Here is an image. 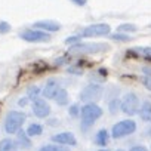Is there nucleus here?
<instances>
[{
  "mask_svg": "<svg viewBox=\"0 0 151 151\" xmlns=\"http://www.w3.org/2000/svg\"><path fill=\"white\" fill-rule=\"evenodd\" d=\"M55 102L58 104V105H67L68 104V92L65 91V89H59L58 92H56V95H55Z\"/></svg>",
  "mask_w": 151,
  "mask_h": 151,
  "instance_id": "nucleus-18",
  "label": "nucleus"
},
{
  "mask_svg": "<svg viewBox=\"0 0 151 151\" xmlns=\"http://www.w3.org/2000/svg\"><path fill=\"white\" fill-rule=\"evenodd\" d=\"M17 142H18L19 147H22V148H30V147H31V138H30L24 130H18V132H17Z\"/></svg>",
  "mask_w": 151,
  "mask_h": 151,
  "instance_id": "nucleus-14",
  "label": "nucleus"
},
{
  "mask_svg": "<svg viewBox=\"0 0 151 151\" xmlns=\"http://www.w3.org/2000/svg\"><path fill=\"white\" fill-rule=\"evenodd\" d=\"M33 114H34L36 117H39V119H46V117H49V114H50V107H49V104H47L45 99H42V98L34 99V101H33Z\"/></svg>",
  "mask_w": 151,
  "mask_h": 151,
  "instance_id": "nucleus-9",
  "label": "nucleus"
},
{
  "mask_svg": "<svg viewBox=\"0 0 151 151\" xmlns=\"http://www.w3.org/2000/svg\"><path fill=\"white\" fill-rule=\"evenodd\" d=\"M58 91H59V83H58V80H56V79H49V80L46 82V86L43 88L42 93H43L45 98L53 99Z\"/></svg>",
  "mask_w": 151,
  "mask_h": 151,
  "instance_id": "nucleus-12",
  "label": "nucleus"
},
{
  "mask_svg": "<svg viewBox=\"0 0 151 151\" xmlns=\"http://www.w3.org/2000/svg\"><path fill=\"white\" fill-rule=\"evenodd\" d=\"M120 108L127 116L138 114V111H139V98H138V95L133 93V92L126 93L123 101H122V104H120Z\"/></svg>",
  "mask_w": 151,
  "mask_h": 151,
  "instance_id": "nucleus-5",
  "label": "nucleus"
},
{
  "mask_svg": "<svg viewBox=\"0 0 151 151\" xmlns=\"http://www.w3.org/2000/svg\"><path fill=\"white\" fill-rule=\"evenodd\" d=\"M11 31V24L6 21H0V34H6Z\"/></svg>",
  "mask_w": 151,
  "mask_h": 151,
  "instance_id": "nucleus-23",
  "label": "nucleus"
},
{
  "mask_svg": "<svg viewBox=\"0 0 151 151\" xmlns=\"http://www.w3.org/2000/svg\"><path fill=\"white\" fill-rule=\"evenodd\" d=\"M19 37L22 39V40H25V42H28V43H47L49 40H50V36L47 34V33H45V31H40V30H31V28H27V30H24L21 34H19Z\"/></svg>",
  "mask_w": 151,
  "mask_h": 151,
  "instance_id": "nucleus-6",
  "label": "nucleus"
},
{
  "mask_svg": "<svg viewBox=\"0 0 151 151\" xmlns=\"http://www.w3.org/2000/svg\"><path fill=\"white\" fill-rule=\"evenodd\" d=\"M141 119L147 123H151V102L150 101H145L142 105H141V110L138 111Z\"/></svg>",
  "mask_w": 151,
  "mask_h": 151,
  "instance_id": "nucleus-13",
  "label": "nucleus"
},
{
  "mask_svg": "<svg viewBox=\"0 0 151 151\" xmlns=\"http://www.w3.org/2000/svg\"><path fill=\"white\" fill-rule=\"evenodd\" d=\"M36 30L45 31V33H53V31H59L61 30V24L52 19H43V21H37L33 25Z\"/></svg>",
  "mask_w": 151,
  "mask_h": 151,
  "instance_id": "nucleus-11",
  "label": "nucleus"
},
{
  "mask_svg": "<svg viewBox=\"0 0 151 151\" xmlns=\"http://www.w3.org/2000/svg\"><path fill=\"white\" fill-rule=\"evenodd\" d=\"M111 39H113V40H116V42H129V40H132L129 34H123V33L111 34Z\"/></svg>",
  "mask_w": 151,
  "mask_h": 151,
  "instance_id": "nucleus-22",
  "label": "nucleus"
},
{
  "mask_svg": "<svg viewBox=\"0 0 151 151\" xmlns=\"http://www.w3.org/2000/svg\"><path fill=\"white\" fill-rule=\"evenodd\" d=\"M119 108V101L117 99H114V101H111L110 102V113L111 114H116V110Z\"/></svg>",
  "mask_w": 151,
  "mask_h": 151,
  "instance_id": "nucleus-26",
  "label": "nucleus"
},
{
  "mask_svg": "<svg viewBox=\"0 0 151 151\" xmlns=\"http://www.w3.org/2000/svg\"><path fill=\"white\" fill-rule=\"evenodd\" d=\"M99 151H108V150H99Z\"/></svg>",
  "mask_w": 151,
  "mask_h": 151,
  "instance_id": "nucleus-32",
  "label": "nucleus"
},
{
  "mask_svg": "<svg viewBox=\"0 0 151 151\" xmlns=\"http://www.w3.org/2000/svg\"><path fill=\"white\" fill-rule=\"evenodd\" d=\"M117 151H123V150H117Z\"/></svg>",
  "mask_w": 151,
  "mask_h": 151,
  "instance_id": "nucleus-33",
  "label": "nucleus"
},
{
  "mask_svg": "<svg viewBox=\"0 0 151 151\" xmlns=\"http://www.w3.org/2000/svg\"><path fill=\"white\" fill-rule=\"evenodd\" d=\"M25 114L22 111H9L5 117V130L9 135L17 133L18 130H21L22 124L25 123Z\"/></svg>",
  "mask_w": 151,
  "mask_h": 151,
  "instance_id": "nucleus-1",
  "label": "nucleus"
},
{
  "mask_svg": "<svg viewBox=\"0 0 151 151\" xmlns=\"http://www.w3.org/2000/svg\"><path fill=\"white\" fill-rule=\"evenodd\" d=\"M102 92H104V89H102L101 85H98V83H91V85H88V86L80 92V99H82L83 102H86V104H93L95 101L101 99Z\"/></svg>",
  "mask_w": 151,
  "mask_h": 151,
  "instance_id": "nucleus-4",
  "label": "nucleus"
},
{
  "mask_svg": "<svg viewBox=\"0 0 151 151\" xmlns=\"http://www.w3.org/2000/svg\"><path fill=\"white\" fill-rule=\"evenodd\" d=\"M108 139H110V135L105 129H101L96 135H95V142L98 147H105L108 144Z\"/></svg>",
  "mask_w": 151,
  "mask_h": 151,
  "instance_id": "nucleus-16",
  "label": "nucleus"
},
{
  "mask_svg": "<svg viewBox=\"0 0 151 151\" xmlns=\"http://www.w3.org/2000/svg\"><path fill=\"white\" fill-rule=\"evenodd\" d=\"M25 133H27L30 138H33V136H40V135L43 133V126L39 124V123H31V124L28 126V129L25 130Z\"/></svg>",
  "mask_w": 151,
  "mask_h": 151,
  "instance_id": "nucleus-17",
  "label": "nucleus"
},
{
  "mask_svg": "<svg viewBox=\"0 0 151 151\" xmlns=\"http://www.w3.org/2000/svg\"><path fill=\"white\" fill-rule=\"evenodd\" d=\"M76 42H79V37L77 36H71V37L65 39V45H71V43H76Z\"/></svg>",
  "mask_w": 151,
  "mask_h": 151,
  "instance_id": "nucleus-27",
  "label": "nucleus"
},
{
  "mask_svg": "<svg viewBox=\"0 0 151 151\" xmlns=\"http://www.w3.org/2000/svg\"><path fill=\"white\" fill-rule=\"evenodd\" d=\"M148 135H150V136H151V129H150V130H148Z\"/></svg>",
  "mask_w": 151,
  "mask_h": 151,
  "instance_id": "nucleus-31",
  "label": "nucleus"
},
{
  "mask_svg": "<svg viewBox=\"0 0 151 151\" xmlns=\"http://www.w3.org/2000/svg\"><path fill=\"white\" fill-rule=\"evenodd\" d=\"M129 151H148L145 147H142V145H135V147H132Z\"/></svg>",
  "mask_w": 151,
  "mask_h": 151,
  "instance_id": "nucleus-28",
  "label": "nucleus"
},
{
  "mask_svg": "<svg viewBox=\"0 0 151 151\" xmlns=\"http://www.w3.org/2000/svg\"><path fill=\"white\" fill-rule=\"evenodd\" d=\"M52 141L59 144V145H70V147H76L77 145V139H76V136L71 133V132H59L56 135L52 136Z\"/></svg>",
  "mask_w": 151,
  "mask_h": 151,
  "instance_id": "nucleus-10",
  "label": "nucleus"
},
{
  "mask_svg": "<svg viewBox=\"0 0 151 151\" xmlns=\"http://www.w3.org/2000/svg\"><path fill=\"white\" fill-rule=\"evenodd\" d=\"M71 2H73V3H76L77 6H85L88 0H71Z\"/></svg>",
  "mask_w": 151,
  "mask_h": 151,
  "instance_id": "nucleus-29",
  "label": "nucleus"
},
{
  "mask_svg": "<svg viewBox=\"0 0 151 151\" xmlns=\"http://www.w3.org/2000/svg\"><path fill=\"white\" fill-rule=\"evenodd\" d=\"M17 142L11 138H3L0 141V151H17Z\"/></svg>",
  "mask_w": 151,
  "mask_h": 151,
  "instance_id": "nucleus-15",
  "label": "nucleus"
},
{
  "mask_svg": "<svg viewBox=\"0 0 151 151\" xmlns=\"http://www.w3.org/2000/svg\"><path fill=\"white\" fill-rule=\"evenodd\" d=\"M80 114H82L83 122L93 123L96 119H99V117L102 116V110H101V107H98L96 104H86V105L80 110Z\"/></svg>",
  "mask_w": 151,
  "mask_h": 151,
  "instance_id": "nucleus-8",
  "label": "nucleus"
},
{
  "mask_svg": "<svg viewBox=\"0 0 151 151\" xmlns=\"http://www.w3.org/2000/svg\"><path fill=\"white\" fill-rule=\"evenodd\" d=\"M27 102H28V98H22V99H19V101H18V105L25 107V105H27Z\"/></svg>",
  "mask_w": 151,
  "mask_h": 151,
  "instance_id": "nucleus-30",
  "label": "nucleus"
},
{
  "mask_svg": "<svg viewBox=\"0 0 151 151\" xmlns=\"http://www.w3.org/2000/svg\"><path fill=\"white\" fill-rule=\"evenodd\" d=\"M110 46L105 43H77L70 47V53L73 55H79V53H98L107 50Z\"/></svg>",
  "mask_w": 151,
  "mask_h": 151,
  "instance_id": "nucleus-2",
  "label": "nucleus"
},
{
  "mask_svg": "<svg viewBox=\"0 0 151 151\" xmlns=\"http://www.w3.org/2000/svg\"><path fill=\"white\" fill-rule=\"evenodd\" d=\"M39 151H70V148L65 145H59V144H46L40 147Z\"/></svg>",
  "mask_w": 151,
  "mask_h": 151,
  "instance_id": "nucleus-19",
  "label": "nucleus"
},
{
  "mask_svg": "<svg viewBox=\"0 0 151 151\" xmlns=\"http://www.w3.org/2000/svg\"><path fill=\"white\" fill-rule=\"evenodd\" d=\"M135 130H136V123L133 120H122L113 126L111 135L114 139H122L127 135H132Z\"/></svg>",
  "mask_w": 151,
  "mask_h": 151,
  "instance_id": "nucleus-3",
  "label": "nucleus"
},
{
  "mask_svg": "<svg viewBox=\"0 0 151 151\" xmlns=\"http://www.w3.org/2000/svg\"><path fill=\"white\" fill-rule=\"evenodd\" d=\"M150 27H151V25H150Z\"/></svg>",
  "mask_w": 151,
  "mask_h": 151,
  "instance_id": "nucleus-34",
  "label": "nucleus"
},
{
  "mask_svg": "<svg viewBox=\"0 0 151 151\" xmlns=\"http://www.w3.org/2000/svg\"><path fill=\"white\" fill-rule=\"evenodd\" d=\"M68 114H70L71 117L79 116V114H80V108H79V105H77V104H73V105L68 108Z\"/></svg>",
  "mask_w": 151,
  "mask_h": 151,
  "instance_id": "nucleus-24",
  "label": "nucleus"
},
{
  "mask_svg": "<svg viewBox=\"0 0 151 151\" xmlns=\"http://www.w3.org/2000/svg\"><path fill=\"white\" fill-rule=\"evenodd\" d=\"M40 92H42V91H40V88H39V86H30V88H28V91H27V98L34 101V99H37V98H39Z\"/></svg>",
  "mask_w": 151,
  "mask_h": 151,
  "instance_id": "nucleus-20",
  "label": "nucleus"
},
{
  "mask_svg": "<svg viewBox=\"0 0 151 151\" xmlns=\"http://www.w3.org/2000/svg\"><path fill=\"white\" fill-rule=\"evenodd\" d=\"M110 33H111V27L108 24H102V22L92 24L80 31V34L83 37H101V36H107Z\"/></svg>",
  "mask_w": 151,
  "mask_h": 151,
  "instance_id": "nucleus-7",
  "label": "nucleus"
},
{
  "mask_svg": "<svg viewBox=\"0 0 151 151\" xmlns=\"http://www.w3.org/2000/svg\"><path fill=\"white\" fill-rule=\"evenodd\" d=\"M133 50H138L141 55H145V56H151V47H138V49H133Z\"/></svg>",
  "mask_w": 151,
  "mask_h": 151,
  "instance_id": "nucleus-25",
  "label": "nucleus"
},
{
  "mask_svg": "<svg viewBox=\"0 0 151 151\" xmlns=\"http://www.w3.org/2000/svg\"><path fill=\"white\" fill-rule=\"evenodd\" d=\"M136 30H138V28H136L133 24H122V25L117 28V31H119V33H123V34H124V33H135Z\"/></svg>",
  "mask_w": 151,
  "mask_h": 151,
  "instance_id": "nucleus-21",
  "label": "nucleus"
}]
</instances>
